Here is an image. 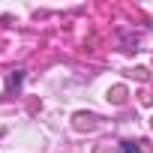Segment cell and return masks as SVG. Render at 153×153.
I'll list each match as a JSON object with an SVG mask.
<instances>
[{"label":"cell","mask_w":153,"mask_h":153,"mask_svg":"<svg viewBox=\"0 0 153 153\" xmlns=\"http://www.w3.org/2000/svg\"><path fill=\"white\" fill-rule=\"evenodd\" d=\"M111 99H114V102H123V87H114V90H111Z\"/></svg>","instance_id":"1"},{"label":"cell","mask_w":153,"mask_h":153,"mask_svg":"<svg viewBox=\"0 0 153 153\" xmlns=\"http://www.w3.org/2000/svg\"><path fill=\"white\" fill-rule=\"evenodd\" d=\"M126 153H150V150H138L135 144H126Z\"/></svg>","instance_id":"2"}]
</instances>
